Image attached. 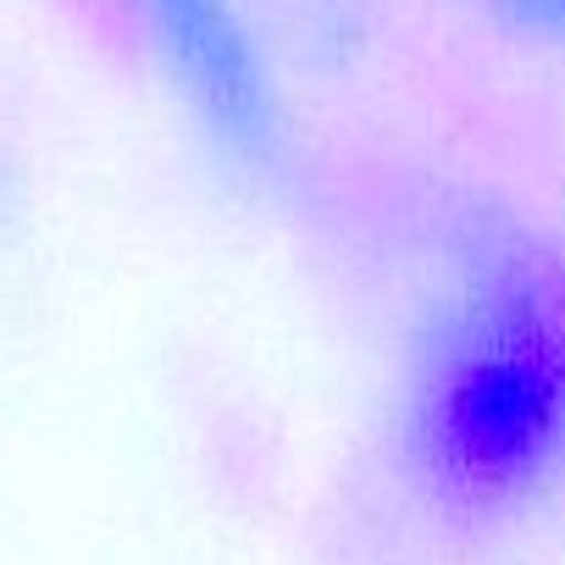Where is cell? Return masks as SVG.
Returning a JSON list of instances; mask_svg holds the SVG:
<instances>
[{
  "instance_id": "cell-1",
  "label": "cell",
  "mask_w": 565,
  "mask_h": 565,
  "mask_svg": "<svg viewBox=\"0 0 565 565\" xmlns=\"http://www.w3.org/2000/svg\"><path fill=\"white\" fill-rule=\"evenodd\" d=\"M383 444L399 493L466 537L565 493V244L488 189L411 222Z\"/></svg>"
},
{
  "instance_id": "cell-2",
  "label": "cell",
  "mask_w": 565,
  "mask_h": 565,
  "mask_svg": "<svg viewBox=\"0 0 565 565\" xmlns=\"http://www.w3.org/2000/svg\"><path fill=\"white\" fill-rule=\"evenodd\" d=\"M139 62L178 106L205 161L249 194H282L306 172V128L260 0H106Z\"/></svg>"
},
{
  "instance_id": "cell-3",
  "label": "cell",
  "mask_w": 565,
  "mask_h": 565,
  "mask_svg": "<svg viewBox=\"0 0 565 565\" xmlns=\"http://www.w3.org/2000/svg\"><path fill=\"white\" fill-rule=\"evenodd\" d=\"M266 18L282 51H306L328 67H344L366 40V0H271Z\"/></svg>"
},
{
  "instance_id": "cell-4",
  "label": "cell",
  "mask_w": 565,
  "mask_h": 565,
  "mask_svg": "<svg viewBox=\"0 0 565 565\" xmlns=\"http://www.w3.org/2000/svg\"><path fill=\"white\" fill-rule=\"evenodd\" d=\"M471 7H482L488 23L515 45L565 62V0H471Z\"/></svg>"
}]
</instances>
